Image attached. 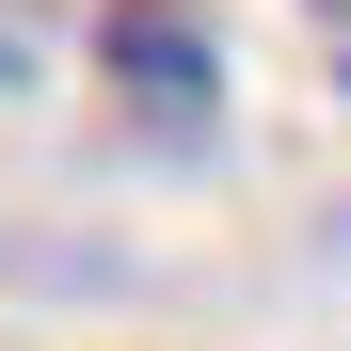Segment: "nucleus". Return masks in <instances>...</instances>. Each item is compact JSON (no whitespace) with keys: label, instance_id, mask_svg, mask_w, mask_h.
<instances>
[{"label":"nucleus","instance_id":"f03ea898","mask_svg":"<svg viewBox=\"0 0 351 351\" xmlns=\"http://www.w3.org/2000/svg\"><path fill=\"white\" fill-rule=\"evenodd\" d=\"M319 16H335V32H351V0H319Z\"/></svg>","mask_w":351,"mask_h":351},{"label":"nucleus","instance_id":"f257e3e1","mask_svg":"<svg viewBox=\"0 0 351 351\" xmlns=\"http://www.w3.org/2000/svg\"><path fill=\"white\" fill-rule=\"evenodd\" d=\"M96 80L128 112H160V128H208V96H223L208 0H112V16H96Z\"/></svg>","mask_w":351,"mask_h":351}]
</instances>
